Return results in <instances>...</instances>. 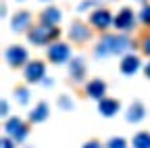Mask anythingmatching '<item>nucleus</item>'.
Listing matches in <instances>:
<instances>
[{
  "mask_svg": "<svg viewBox=\"0 0 150 148\" xmlns=\"http://www.w3.org/2000/svg\"><path fill=\"white\" fill-rule=\"evenodd\" d=\"M138 69H140V59L138 57H134V54L123 57V61H121V73H125V75H134Z\"/></svg>",
  "mask_w": 150,
  "mask_h": 148,
  "instance_id": "9b49d317",
  "label": "nucleus"
},
{
  "mask_svg": "<svg viewBox=\"0 0 150 148\" xmlns=\"http://www.w3.org/2000/svg\"><path fill=\"white\" fill-rule=\"evenodd\" d=\"M69 35H71V40H75V42H86L90 38V29H86L83 23H73Z\"/></svg>",
  "mask_w": 150,
  "mask_h": 148,
  "instance_id": "4468645a",
  "label": "nucleus"
},
{
  "mask_svg": "<svg viewBox=\"0 0 150 148\" xmlns=\"http://www.w3.org/2000/svg\"><path fill=\"white\" fill-rule=\"evenodd\" d=\"M2 115H8V102L6 100L2 102Z\"/></svg>",
  "mask_w": 150,
  "mask_h": 148,
  "instance_id": "a878e982",
  "label": "nucleus"
},
{
  "mask_svg": "<svg viewBox=\"0 0 150 148\" xmlns=\"http://www.w3.org/2000/svg\"><path fill=\"white\" fill-rule=\"evenodd\" d=\"M27 23H29V13H27V11H19L13 19H11L13 31H23V29L27 27Z\"/></svg>",
  "mask_w": 150,
  "mask_h": 148,
  "instance_id": "ddd939ff",
  "label": "nucleus"
},
{
  "mask_svg": "<svg viewBox=\"0 0 150 148\" xmlns=\"http://www.w3.org/2000/svg\"><path fill=\"white\" fill-rule=\"evenodd\" d=\"M106 148H127V142L123 138H110L108 144H106Z\"/></svg>",
  "mask_w": 150,
  "mask_h": 148,
  "instance_id": "aec40b11",
  "label": "nucleus"
},
{
  "mask_svg": "<svg viewBox=\"0 0 150 148\" xmlns=\"http://www.w3.org/2000/svg\"><path fill=\"white\" fill-rule=\"evenodd\" d=\"M83 73H86V65H83V61H81V59H75V61L71 63V75H73V77H77V79H81V77H83Z\"/></svg>",
  "mask_w": 150,
  "mask_h": 148,
  "instance_id": "a211bd4d",
  "label": "nucleus"
},
{
  "mask_svg": "<svg viewBox=\"0 0 150 148\" xmlns=\"http://www.w3.org/2000/svg\"><path fill=\"white\" fill-rule=\"evenodd\" d=\"M140 19L144 25H150V4H144L142 11H140Z\"/></svg>",
  "mask_w": 150,
  "mask_h": 148,
  "instance_id": "412c9836",
  "label": "nucleus"
},
{
  "mask_svg": "<svg viewBox=\"0 0 150 148\" xmlns=\"http://www.w3.org/2000/svg\"><path fill=\"white\" fill-rule=\"evenodd\" d=\"M90 23L96 27V29L104 31V29L110 27V23H115V19L110 17V11H106V8H98V11H92V15H90Z\"/></svg>",
  "mask_w": 150,
  "mask_h": 148,
  "instance_id": "7ed1b4c3",
  "label": "nucleus"
},
{
  "mask_svg": "<svg viewBox=\"0 0 150 148\" xmlns=\"http://www.w3.org/2000/svg\"><path fill=\"white\" fill-rule=\"evenodd\" d=\"M44 75H46V67H44L42 61H31V63H27V67H25V79H27V81L35 84V81H40Z\"/></svg>",
  "mask_w": 150,
  "mask_h": 148,
  "instance_id": "39448f33",
  "label": "nucleus"
},
{
  "mask_svg": "<svg viewBox=\"0 0 150 148\" xmlns=\"http://www.w3.org/2000/svg\"><path fill=\"white\" fill-rule=\"evenodd\" d=\"M42 23H48V25H56L61 21V11L59 8H46L42 15H40Z\"/></svg>",
  "mask_w": 150,
  "mask_h": 148,
  "instance_id": "2eb2a0df",
  "label": "nucleus"
},
{
  "mask_svg": "<svg viewBox=\"0 0 150 148\" xmlns=\"http://www.w3.org/2000/svg\"><path fill=\"white\" fill-rule=\"evenodd\" d=\"M134 148H150V134L148 132H140L134 136V142H131Z\"/></svg>",
  "mask_w": 150,
  "mask_h": 148,
  "instance_id": "f3484780",
  "label": "nucleus"
},
{
  "mask_svg": "<svg viewBox=\"0 0 150 148\" xmlns=\"http://www.w3.org/2000/svg\"><path fill=\"white\" fill-rule=\"evenodd\" d=\"M88 96L90 98H96V100H102V96H104V92H106V84L102 81V79H92L90 84H88Z\"/></svg>",
  "mask_w": 150,
  "mask_h": 148,
  "instance_id": "1a4fd4ad",
  "label": "nucleus"
},
{
  "mask_svg": "<svg viewBox=\"0 0 150 148\" xmlns=\"http://www.w3.org/2000/svg\"><path fill=\"white\" fill-rule=\"evenodd\" d=\"M98 110L102 113V117H112L119 110V100H115V98H102Z\"/></svg>",
  "mask_w": 150,
  "mask_h": 148,
  "instance_id": "f8f14e48",
  "label": "nucleus"
},
{
  "mask_svg": "<svg viewBox=\"0 0 150 148\" xmlns=\"http://www.w3.org/2000/svg\"><path fill=\"white\" fill-rule=\"evenodd\" d=\"M144 113H146L144 104H142V102H134V104L127 108L125 117H127V121H129V123H138V121H142V119H144Z\"/></svg>",
  "mask_w": 150,
  "mask_h": 148,
  "instance_id": "9d476101",
  "label": "nucleus"
},
{
  "mask_svg": "<svg viewBox=\"0 0 150 148\" xmlns=\"http://www.w3.org/2000/svg\"><path fill=\"white\" fill-rule=\"evenodd\" d=\"M115 27L121 31H129L134 27V11L131 8H121L119 15L115 17Z\"/></svg>",
  "mask_w": 150,
  "mask_h": 148,
  "instance_id": "0eeeda50",
  "label": "nucleus"
},
{
  "mask_svg": "<svg viewBox=\"0 0 150 148\" xmlns=\"http://www.w3.org/2000/svg\"><path fill=\"white\" fill-rule=\"evenodd\" d=\"M54 38H59V29L54 25H48V23L38 25V27H33L29 31V42L35 44V46H44V44L52 42Z\"/></svg>",
  "mask_w": 150,
  "mask_h": 148,
  "instance_id": "f03ea898",
  "label": "nucleus"
},
{
  "mask_svg": "<svg viewBox=\"0 0 150 148\" xmlns=\"http://www.w3.org/2000/svg\"><path fill=\"white\" fill-rule=\"evenodd\" d=\"M69 57H71V48H69L67 44H63V42H56V44H52V46L48 48V59H50L52 63H56V65L67 63Z\"/></svg>",
  "mask_w": 150,
  "mask_h": 148,
  "instance_id": "20e7f679",
  "label": "nucleus"
},
{
  "mask_svg": "<svg viewBox=\"0 0 150 148\" xmlns=\"http://www.w3.org/2000/svg\"><path fill=\"white\" fill-rule=\"evenodd\" d=\"M15 94H17V100L21 102V104L29 102V92H27L25 88H17V90H15Z\"/></svg>",
  "mask_w": 150,
  "mask_h": 148,
  "instance_id": "6ab92c4d",
  "label": "nucleus"
},
{
  "mask_svg": "<svg viewBox=\"0 0 150 148\" xmlns=\"http://www.w3.org/2000/svg\"><path fill=\"white\" fill-rule=\"evenodd\" d=\"M142 50H144V54H148V57H150V35H146V38H144V42H142Z\"/></svg>",
  "mask_w": 150,
  "mask_h": 148,
  "instance_id": "4be33fe9",
  "label": "nucleus"
},
{
  "mask_svg": "<svg viewBox=\"0 0 150 148\" xmlns=\"http://www.w3.org/2000/svg\"><path fill=\"white\" fill-rule=\"evenodd\" d=\"M48 117V104L46 102H40L33 110H31V115H29V119L33 121V123H40V121H44Z\"/></svg>",
  "mask_w": 150,
  "mask_h": 148,
  "instance_id": "dca6fc26",
  "label": "nucleus"
},
{
  "mask_svg": "<svg viewBox=\"0 0 150 148\" xmlns=\"http://www.w3.org/2000/svg\"><path fill=\"white\" fill-rule=\"evenodd\" d=\"M4 129H6V132H8L15 140H23V138L27 136V127H25V123L19 119V117H11V119L6 121Z\"/></svg>",
  "mask_w": 150,
  "mask_h": 148,
  "instance_id": "423d86ee",
  "label": "nucleus"
},
{
  "mask_svg": "<svg viewBox=\"0 0 150 148\" xmlns=\"http://www.w3.org/2000/svg\"><path fill=\"white\" fill-rule=\"evenodd\" d=\"M2 148H15V146H13V142H11L8 138H4V140H2Z\"/></svg>",
  "mask_w": 150,
  "mask_h": 148,
  "instance_id": "393cba45",
  "label": "nucleus"
},
{
  "mask_svg": "<svg viewBox=\"0 0 150 148\" xmlns=\"http://www.w3.org/2000/svg\"><path fill=\"white\" fill-rule=\"evenodd\" d=\"M129 48H131V42L125 35H104L96 48V54H100V57H104V54H123Z\"/></svg>",
  "mask_w": 150,
  "mask_h": 148,
  "instance_id": "f257e3e1",
  "label": "nucleus"
},
{
  "mask_svg": "<svg viewBox=\"0 0 150 148\" xmlns=\"http://www.w3.org/2000/svg\"><path fill=\"white\" fill-rule=\"evenodd\" d=\"M59 106H63V108H71V100H69L67 96H61V98H59Z\"/></svg>",
  "mask_w": 150,
  "mask_h": 148,
  "instance_id": "5701e85b",
  "label": "nucleus"
},
{
  "mask_svg": "<svg viewBox=\"0 0 150 148\" xmlns=\"http://www.w3.org/2000/svg\"><path fill=\"white\" fill-rule=\"evenodd\" d=\"M83 148H102V146H100V142H98V140H92V142H88Z\"/></svg>",
  "mask_w": 150,
  "mask_h": 148,
  "instance_id": "b1692460",
  "label": "nucleus"
},
{
  "mask_svg": "<svg viewBox=\"0 0 150 148\" xmlns=\"http://www.w3.org/2000/svg\"><path fill=\"white\" fill-rule=\"evenodd\" d=\"M144 73H146V77H148V79H150V63H148V65H146V67H144Z\"/></svg>",
  "mask_w": 150,
  "mask_h": 148,
  "instance_id": "bb28decb",
  "label": "nucleus"
},
{
  "mask_svg": "<svg viewBox=\"0 0 150 148\" xmlns=\"http://www.w3.org/2000/svg\"><path fill=\"white\" fill-rule=\"evenodd\" d=\"M142 2H144V0H142Z\"/></svg>",
  "mask_w": 150,
  "mask_h": 148,
  "instance_id": "cd10ccee",
  "label": "nucleus"
},
{
  "mask_svg": "<svg viewBox=\"0 0 150 148\" xmlns=\"http://www.w3.org/2000/svg\"><path fill=\"white\" fill-rule=\"evenodd\" d=\"M6 61H8V65H13V67L23 65V63L27 61V50H25L23 46H11V48L6 50Z\"/></svg>",
  "mask_w": 150,
  "mask_h": 148,
  "instance_id": "6e6552de",
  "label": "nucleus"
}]
</instances>
